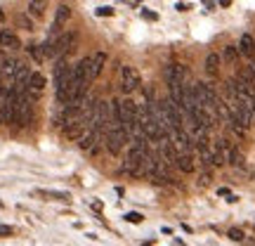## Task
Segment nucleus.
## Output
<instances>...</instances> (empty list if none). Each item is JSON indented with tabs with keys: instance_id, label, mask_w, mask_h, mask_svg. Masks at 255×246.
<instances>
[{
	"instance_id": "7",
	"label": "nucleus",
	"mask_w": 255,
	"mask_h": 246,
	"mask_svg": "<svg viewBox=\"0 0 255 246\" xmlns=\"http://www.w3.org/2000/svg\"><path fill=\"white\" fill-rule=\"evenodd\" d=\"M184 81H187V66H182V64H177V62L165 66V83L168 85H175V83L184 85Z\"/></svg>"
},
{
	"instance_id": "12",
	"label": "nucleus",
	"mask_w": 255,
	"mask_h": 246,
	"mask_svg": "<svg viewBox=\"0 0 255 246\" xmlns=\"http://www.w3.org/2000/svg\"><path fill=\"white\" fill-rule=\"evenodd\" d=\"M36 197H43V199H57V201H69L71 197L66 192H55V190H33Z\"/></svg>"
},
{
	"instance_id": "25",
	"label": "nucleus",
	"mask_w": 255,
	"mask_h": 246,
	"mask_svg": "<svg viewBox=\"0 0 255 246\" xmlns=\"http://www.w3.org/2000/svg\"><path fill=\"white\" fill-rule=\"evenodd\" d=\"M2 21H5V12L0 9V24H2Z\"/></svg>"
},
{
	"instance_id": "21",
	"label": "nucleus",
	"mask_w": 255,
	"mask_h": 246,
	"mask_svg": "<svg viewBox=\"0 0 255 246\" xmlns=\"http://www.w3.org/2000/svg\"><path fill=\"white\" fill-rule=\"evenodd\" d=\"M229 239H234V242H241V239H244V232H241L239 228H232V230H229Z\"/></svg>"
},
{
	"instance_id": "2",
	"label": "nucleus",
	"mask_w": 255,
	"mask_h": 246,
	"mask_svg": "<svg viewBox=\"0 0 255 246\" xmlns=\"http://www.w3.org/2000/svg\"><path fill=\"white\" fill-rule=\"evenodd\" d=\"M31 111H33V92L31 90L19 92L17 95V119H14V123H19V126H28Z\"/></svg>"
},
{
	"instance_id": "19",
	"label": "nucleus",
	"mask_w": 255,
	"mask_h": 246,
	"mask_svg": "<svg viewBox=\"0 0 255 246\" xmlns=\"http://www.w3.org/2000/svg\"><path fill=\"white\" fill-rule=\"evenodd\" d=\"M126 220L128 223H132V225H139V223H142V216L135 213V211H130V213H126Z\"/></svg>"
},
{
	"instance_id": "6",
	"label": "nucleus",
	"mask_w": 255,
	"mask_h": 246,
	"mask_svg": "<svg viewBox=\"0 0 255 246\" xmlns=\"http://www.w3.org/2000/svg\"><path fill=\"white\" fill-rule=\"evenodd\" d=\"M17 119V92L7 88V95L2 100V123H14Z\"/></svg>"
},
{
	"instance_id": "17",
	"label": "nucleus",
	"mask_w": 255,
	"mask_h": 246,
	"mask_svg": "<svg viewBox=\"0 0 255 246\" xmlns=\"http://www.w3.org/2000/svg\"><path fill=\"white\" fill-rule=\"evenodd\" d=\"M227 161H229V164H232V166H241V161H244V156L239 154V149H234V147H232V149H229Z\"/></svg>"
},
{
	"instance_id": "14",
	"label": "nucleus",
	"mask_w": 255,
	"mask_h": 246,
	"mask_svg": "<svg viewBox=\"0 0 255 246\" xmlns=\"http://www.w3.org/2000/svg\"><path fill=\"white\" fill-rule=\"evenodd\" d=\"M47 2L50 0H28V12L33 17H43V12L47 9Z\"/></svg>"
},
{
	"instance_id": "15",
	"label": "nucleus",
	"mask_w": 255,
	"mask_h": 246,
	"mask_svg": "<svg viewBox=\"0 0 255 246\" xmlns=\"http://www.w3.org/2000/svg\"><path fill=\"white\" fill-rule=\"evenodd\" d=\"M175 164L180 166V171H184V173H191V171H194V159H191V154H180L175 159Z\"/></svg>"
},
{
	"instance_id": "26",
	"label": "nucleus",
	"mask_w": 255,
	"mask_h": 246,
	"mask_svg": "<svg viewBox=\"0 0 255 246\" xmlns=\"http://www.w3.org/2000/svg\"><path fill=\"white\" fill-rule=\"evenodd\" d=\"M201 2H206L208 7H213V0H201Z\"/></svg>"
},
{
	"instance_id": "1",
	"label": "nucleus",
	"mask_w": 255,
	"mask_h": 246,
	"mask_svg": "<svg viewBox=\"0 0 255 246\" xmlns=\"http://www.w3.org/2000/svg\"><path fill=\"white\" fill-rule=\"evenodd\" d=\"M73 43H76V31H66V33H59L57 38H52L50 43H45V45H43V50H45L47 57L62 59V57L73 47Z\"/></svg>"
},
{
	"instance_id": "24",
	"label": "nucleus",
	"mask_w": 255,
	"mask_h": 246,
	"mask_svg": "<svg viewBox=\"0 0 255 246\" xmlns=\"http://www.w3.org/2000/svg\"><path fill=\"white\" fill-rule=\"evenodd\" d=\"M220 5H222V7H229V5H232V0H218Z\"/></svg>"
},
{
	"instance_id": "8",
	"label": "nucleus",
	"mask_w": 255,
	"mask_h": 246,
	"mask_svg": "<svg viewBox=\"0 0 255 246\" xmlns=\"http://www.w3.org/2000/svg\"><path fill=\"white\" fill-rule=\"evenodd\" d=\"M0 47L7 50V52H17L19 47H21V40H19V36L14 31L5 28V31H0Z\"/></svg>"
},
{
	"instance_id": "4",
	"label": "nucleus",
	"mask_w": 255,
	"mask_h": 246,
	"mask_svg": "<svg viewBox=\"0 0 255 246\" xmlns=\"http://www.w3.org/2000/svg\"><path fill=\"white\" fill-rule=\"evenodd\" d=\"M69 21H71V7H69L66 2H62V5L55 9L52 26H50V38H57V36H59V33H62V28L66 26Z\"/></svg>"
},
{
	"instance_id": "16",
	"label": "nucleus",
	"mask_w": 255,
	"mask_h": 246,
	"mask_svg": "<svg viewBox=\"0 0 255 246\" xmlns=\"http://www.w3.org/2000/svg\"><path fill=\"white\" fill-rule=\"evenodd\" d=\"M222 59L227 64H237V59H239V47L237 45H227L225 47V52H222Z\"/></svg>"
},
{
	"instance_id": "10",
	"label": "nucleus",
	"mask_w": 255,
	"mask_h": 246,
	"mask_svg": "<svg viewBox=\"0 0 255 246\" xmlns=\"http://www.w3.org/2000/svg\"><path fill=\"white\" fill-rule=\"evenodd\" d=\"M239 55H244V57L255 55V40L251 33H244V36H241V40H239Z\"/></svg>"
},
{
	"instance_id": "9",
	"label": "nucleus",
	"mask_w": 255,
	"mask_h": 246,
	"mask_svg": "<svg viewBox=\"0 0 255 246\" xmlns=\"http://www.w3.org/2000/svg\"><path fill=\"white\" fill-rule=\"evenodd\" d=\"M107 66V52H95L92 55V64H90V81H95Z\"/></svg>"
},
{
	"instance_id": "3",
	"label": "nucleus",
	"mask_w": 255,
	"mask_h": 246,
	"mask_svg": "<svg viewBox=\"0 0 255 246\" xmlns=\"http://www.w3.org/2000/svg\"><path fill=\"white\" fill-rule=\"evenodd\" d=\"M104 137H107V149H109L111 154H121L123 147H126V142L130 140L123 128H107Z\"/></svg>"
},
{
	"instance_id": "22",
	"label": "nucleus",
	"mask_w": 255,
	"mask_h": 246,
	"mask_svg": "<svg viewBox=\"0 0 255 246\" xmlns=\"http://www.w3.org/2000/svg\"><path fill=\"white\" fill-rule=\"evenodd\" d=\"M9 235H14V228H9V225H0V237H9Z\"/></svg>"
},
{
	"instance_id": "13",
	"label": "nucleus",
	"mask_w": 255,
	"mask_h": 246,
	"mask_svg": "<svg viewBox=\"0 0 255 246\" xmlns=\"http://www.w3.org/2000/svg\"><path fill=\"white\" fill-rule=\"evenodd\" d=\"M45 88V76L40 71H33L31 73V78H28V90L31 92H43Z\"/></svg>"
},
{
	"instance_id": "23",
	"label": "nucleus",
	"mask_w": 255,
	"mask_h": 246,
	"mask_svg": "<svg viewBox=\"0 0 255 246\" xmlns=\"http://www.w3.org/2000/svg\"><path fill=\"white\" fill-rule=\"evenodd\" d=\"M142 17H144V19H151V21H154L156 14H154V12H149V9H142Z\"/></svg>"
},
{
	"instance_id": "5",
	"label": "nucleus",
	"mask_w": 255,
	"mask_h": 246,
	"mask_svg": "<svg viewBox=\"0 0 255 246\" xmlns=\"http://www.w3.org/2000/svg\"><path fill=\"white\" fill-rule=\"evenodd\" d=\"M139 73H137L135 66H130V64H126L123 69H121V88H123V92H135L137 88H139Z\"/></svg>"
},
{
	"instance_id": "18",
	"label": "nucleus",
	"mask_w": 255,
	"mask_h": 246,
	"mask_svg": "<svg viewBox=\"0 0 255 246\" xmlns=\"http://www.w3.org/2000/svg\"><path fill=\"white\" fill-rule=\"evenodd\" d=\"M28 52H31V57H36L38 62H40V59L45 57V50H40L38 45H28Z\"/></svg>"
},
{
	"instance_id": "20",
	"label": "nucleus",
	"mask_w": 255,
	"mask_h": 246,
	"mask_svg": "<svg viewBox=\"0 0 255 246\" xmlns=\"http://www.w3.org/2000/svg\"><path fill=\"white\" fill-rule=\"evenodd\" d=\"M111 14H114V7H109V5L97 7V17H111Z\"/></svg>"
},
{
	"instance_id": "11",
	"label": "nucleus",
	"mask_w": 255,
	"mask_h": 246,
	"mask_svg": "<svg viewBox=\"0 0 255 246\" xmlns=\"http://www.w3.org/2000/svg\"><path fill=\"white\" fill-rule=\"evenodd\" d=\"M220 62H222V57L215 55V52H210V55L206 57V64H203V66H206V73H208V76H218L220 73Z\"/></svg>"
}]
</instances>
